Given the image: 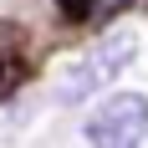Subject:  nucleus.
Listing matches in <instances>:
<instances>
[{
    "mask_svg": "<svg viewBox=\"0 0 148 148\" xmlns=\"http://www.w3.org/2000/svg\"><path fill=\"white\" fill-rule=\"evenodd\" d=\"M133 56H138V36H133V31H112V36H102L72 72L61 77L56 97H61V102H87V97H97L102 87H112V82L128 72Z\"/></svg>",
    "mask_w": 148,
    "mask_h": 148,
    "instance_id": "obj_1",
    "label": "nucleus"
},
{
    "mask_svg": "<svg viewBox=\"0 0 148 148\" xmlns=\"http://www.w3.org/2000/svg\"><path fill=\"white\" fill-rule=\"evenodd\" d=\"M92 148H138L148 133V92H112L82 123Z\"/></svg>",
    "mask_w": 148,
    "mask_h": 148,
    "instance_id": "obj_2",
    "label": "nucleus"
},
{
    "mask_svg": "<svg viewBox=\"0 0 148 148\" xmlns=\"http://www.w3.org/2000/svg\"><path fill=\"white\" fill-rule=\"evenodd\" d=\"M26 77H31V61L21 56V51H0V102L26 87Z\"/></svg>",
    "mask_w": 148,
    "mask_h": 148,
    "instance_id": "obj_3",
    "label": "nucleus"
},
{
    "mask_svg": "<svg viewBox=\"0 0 148 148\" xmlns=\"http://www.w3.org/2000/svg\"><path fill=\"white\" fill-rule=\"evenodd\" d=\"M97 5H102V0H56V10H61V21H92V15H97Z\"/></svg>",
    "mask_w": 148,
    "mask_h": 148,
    "instance_id": "obj_4",
    "label": "nucleus"
},
{
    "mask_svg": "<svg viewBox=\"0 0 148 148\" xmlns=\"http://www.w3.org/2000/svg\"><path fill=\"white\" fill-rule=\"evenodd\" d=\"M138 148H148V133H143V143H138Z\"/></svg>",
    "mask_w": 148,
    "mask_h": 148,
    "instance_id": "obj_5",
    "label": "nucleus"
}]
</instances>
